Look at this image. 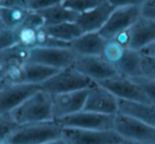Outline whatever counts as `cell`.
Returning <instances> with one entry per match:
<instances>
[{
    "label": "cell",
    "instance_id": "cb8c5ba5",
    "mask_svg": "<svg viewBox=\"0 0 155 144\" xmlns=\"http://www.w3.org/2000/svg\"><path fill=\"white\" fill-rule=\"evenodd\" d=\"M127 48L123 47L121 43H119L115 39H107L105 41V45L102 50L101 56L106 60L107 62H110V65L115 67V65L119 62L121 57H122L123 53Z\"/></svg>",
    "mask_w": 155,
    "mask_h": 144
},
{
    "label": "cell",
    "instance_id": "d4e9b609",
    "mask_svg": "<svg viewBox=\"0 0 155 144\" xmlns=\"http://www.w3.org/2000/svg\"><path fill=\"white\" fill-rule=\"evenodd\" d=\"M106 2V0H64L62 5L78 14L85 13Z\"/></svg>",
    "mask_w": 155,
    "mask_h": 144
},
{
    "label": "cell",
    "instance_id": "30bf717a",
    "mask_svg": "<svg viewBox=\"0 0 155 144\" xmlns=\"http://www.w3.org/2000/svg\"><path fill=\"white\" fill-rule=\"evenodd\" d=\"M72 67L95 83L117 75L115 67L101 55H77Z\"/></svg>",
    "mask_w": 155,
    "mask_h": 144
},
{
    "label": "cell",
    "instance_id": "5b68a950",
    "mask_svg": "<svg viewBox=\"0 0 155 144\" xmlns=\"http://www.w3.org/2000/svg\"><path fill=\"white\" fill-rule=\"evenodd\" d=\"M113 39L123 47L140 51L155 41V19L141 16L129 30L120 33Z\"/></svg>",
    "mask_w": 155,
    "mask_h": 144
},
{
    "label": "cell",
    "instance_id": "6da1fadb",
    "mask_svg": "<svg viewBox=\"0 0 155 144\" xmlns=\"http://www.w3.org/2000/svg\"><path fill=\"white\" fill-rule=\"evenodd\" d=\"M10 114L18 125L54 120L52 94L41 89L29 97Z\"/></svg>",
    "mask_w": 155,
    "mask_h": 144
},
{
    "label": "cell",
    "instance_id": "ac0fdd59",
    "mask_svg": "<svg viewBox=\"0 0 155 144\" xmlns=\"http://www.w3.org/2000/svg\"><path fill=\"white\" fill-rule=\"evenodd\" d=\"M141 58L139 51L127 48L122 57L115 65V69L119 75L131 78L141 76Z\"/></svg>",
    "mask_w": 155,
    "mask_h": 144
},
{
    "label": "cell",
    "instance_id": "8992f818",
    "mask_svg": "<svg viewBox=\"0 0 155 144\" xmlns=\"http://www.w3.org/2000/svg\"><path fill=\"white\" fill-rule=\"evenodd\" d=\"M62 140L66 144H121L125 141L115 129L65 128L63 127Z\"/></svg>",
    "mask_w": 155,
    "mask_h": 144
},
{
    "label": "cell",
    "instance_id": "4dcf8cb0",
    "mask_svg": "<svg viewBox=\"0 0 155 144\" xmlns=\"http://www.w3.org/2000/svg\"><path fill=\"white\" fill-rule=\"evenodd\" d=\"M141 16L155 19V0H147L141 5Z\"/></svg>",
    "mask_w": 155,
    "mask_h": 144
},
{
    "label": "cell",
    "instance_id": "277c9868",
    "mask_svg": "<svg viewBox=\"0 0 155 144\" xmlns=\"http://www.w3.org/2000/svg\"><path fill=\"white\" fill-rule=\"evenodd\" d=\"M114 129L125 140L138 144H155V126L117 114Z\"/></svg>",
    "mask_w": 155,
    "mask_h": 144
},
{
    "label": "cell",
    "instance_id": "4fadbf2b",
    "mask_svg": "<svg viewBox=\"0 0 155 144\" xmlns=\"http://www.w3.org/2000/svg\"><path fill=\"white\" fill-rule=\"evenodd\" d=\"M84 111L96 112L103 114H118V99L107 89L96 83L94 87L88 89Z\"/></svg>",
    "mask_w": 155,
    "mask_h": 144
},
{
    "label": "cell",
    "instance_id": "4316f807",
    "mask_svg": "<svg viewBox=\"0 0 155 144\" xmlns=\"http://www.w3.org/2000/svg\"><path fill=\"white\" fill-rule=\"evenodd\" d=\"M133 80H135V82L141 87L142 91L148 98L150 104L155 106V80L144 78V76L134 78Z\"/></svg>",
    "mask_w": 155,
    "mask_h": 144
},
{
    "label": "cell",
    "instance_id": "836d02e7",
    "mask_svg": "<svg viewBox=\"0 0 155 144\" xmlns=\"http://www.w3.org/2000/svg\"><path fill=\"white\" fill-rule=\"evenodd\" d=\"M140 53L144 56H149V57L155 58V41L150 45H148L147 47H144L143 49L140 50Z\"/></svg>",
    "mask_w": 155,
    "mask_h": 144
},
{
    "label": "cell",
    "instance_id": "f1b7e54d",
    "mask_svg": "<svg viewBox=\"0 0 155 144\" xmlns=\"http://www.w3.org/2000/svg\"><path fill=\"white\" fill-rule=\"evenodd\" d=\"M26 1L29 11L38 12L41 10L48 9L50 7H53V5H61L64 0H26Z\"/></svg>",
    "mask_w": 155,
    "mask_h": 144
},
{
    "label": "cell",
    "instance_id": "83f0119b",
    "mask_svg": "<svg viewBox=\"0 0 155 144\" xmlns=\"http://www.w3.org/2000/svg\"><path fill=\"white\" fill-rule=\"evenodd\" d=\"M17 43L18 39L15 30H10V29L5 28L3 30L0 31V53Z\"/></svg>",
    "mask_w": 155,
    "mask_h": 144
},
{
    "label": "cell",
    "instance_id": "d590c367",
    "mask_svg": "<svg viewBox=\"0 0 155 144\" xmlns=\"http://www.w3.org/2000/svg\"><path fill=\"white\" fill-rule=\"evenodd\" d=\"M5 85H7V84H5V81L0 80V90H1V89H2L3 87L5 86Z\"/></svg>",
    "mask_w": 155,
    "mask_h": 144
},
{
    "label": "cell",
    "instance_id": "74e56055",
    "mask_svg": "<svg viewBox=\"0 0 155 144\" xmlns=\"http://www.w3.org/2000/svg\"><path fill=\"white\" fill-rule=\"evenodd\" d=\"M121 144H138V143H134V142H131V141H124Z\"/></svg>",
    "mask_w": 155,
    "mask_h": 144
},
{
    "label": "cell",
    "instance_id": "3957f363",
    "mask_svg": "<svg viewBox=\"0 0 155 144\" xmlns=\"http://www.w3.org/2000/svg\"><path fill=\"white\" fill-rule=\"evenodd\" d=\"M96 83L77 71L72 66L60 70L41 85V89L50 94L72 92L94 87Z\"/></svg>",
    "mask_w": 155,
    "mask_h": 144
},
{
    "label": "cell",
    "instance_id": "e0dca14e",
    "mask_svg": "<svg viewBox=\"0 0 155 144\" xmlns=\"http://www.w3.org/2000/svg\"><path fill=\"white\" fill-rule=\"evenodd\" d=\"M106 39L99 32L83 33L70 43V49L77 55H101Z\"/></svg>",
    "mask_w": 155,
    "mask_h": 144
},
{
    "label": "cell",
    "instance_id": "7402d4cb",
    "mask_svg": "<svg viewBox=\"0 0 155 144\" xmlns=\"http://www.w3.org/2000/svg\"><path fill=\"white\" fill-rule=\"evenodd\" d=\"M30 50L20 45H15L0 53V65L1 68L10 66H20L28 62Z\"/></svg>",
    "mask_w": 155,
    "mask_h": 144
},
{
    "label": "cell",
    "instance_id": "9c48e42d",
    "mask_svg": "<svg viewBox=\"0 0 155 144\" xmlns=\"http://www.w3.org/2000/svg\"><path fill=\"white\" fill-rule=\"evenodd\" d=\"M115 116L116 114H96L82 110L56 121L65 128L110 130L115 127Z\"/></svg>",
    "mask_w": 155,
    "mask_h": 144
},
{
    "label": "cell",
    "instance_id": "d6a6232c",
    "mask_svg": "<svg viewBox=\"0 0 155 144\" xmlns=\"http://www.w3.org/2000/svg\"><path fill=\"white\" fill-rule=\"evenodd\" d=\"M0 7L10 8V9L28 10L26 0H0Z\"/></svg>",
    "mask_w": 155,
    "mask_h": 144
},
{
    "label": "cell",
    "instance_id": "9a60e30c",
    "mask_svg": "<svg viewBox=\"0 0 155 144\" xmlns=\"http://www.w3.org/2000/svg\"><path fill=\"white\" fill-rule=\"evenodd\" d=\"M114 10L115 7H113L106 1L103 5L91 10V11L79 14V17L75 22L81 28L83 33L99 32L103 28L105 22L107 21L108 17Z\"/></svg>",
    "mask_w": 155,
    "mask_h": 144
},
{
    "label": "cell",
    "instance_id": "ffe728a7",
    "mask_svg": "<svg viewBox=\"0 0 155 144\" xmlns=\"http://www.w3.org/2000/svg\"><path fill=\"white\" fill-rule=\"evenodd\" d=\"M37 13L43 18L44 27L56 26L65 22H75L79 17V14L65 8L62 3L41 10Z\"/></svg>",
    "mask_w": 155,
    "mask_h": 144
},
{
    "label": "cell",
    "instance_id": "5bb4252c",
    "mask_svg": "<svg viewBox=\"0 0 155 144\" xmlns=\"http://www.w3.org/2000/svg\"><path fill=\"white\" fill-rule=\"evenodd\" d=\"M87 93L88 89H84V90L52 95L54 120H60L65 117L82 111L86 101Z\"/></svg>",
    "mask_w": 155,
    "mask_h": 144
},
{
    "label": "cell",
    "instance_id": "7a4b0ae2",
    "mask_svg": "<svg viewBox=\"0 0 155 144\" xmlns=\"http://www.w3.org/2000/svg\"><path fill=\"white\" fill-rule=\"evenodd\" d=\"M63 126L56 120L19 125L5 144H46L62 139Z\"/></svg>",
    "mask_w": 155,
    "mask_h": 144
},
{
    "label": "cell",
    "instance_id": "8d00e7d4",
    "mask_svg": "<svg viewBox=\"0 0 155 144\" xmlns=\"http://www.w3.org/2000/svg\"><path fill=\"white\" fill-rule=\"evenodd\" d=\"M3 29H5V26H3L2 21H1V18H0V31L3 30Z\"/></svg>",
    "mask_w": 155,
    "mask_h": 144
},
{
    "label": "cell",
    "instance_id": "d6986e66",
    "mask_svg": "<svg viewBox=\"0 0 155 144\" xmlns=\"http://www.w3.org/2000/svg\"><path fill=\"white\" fill-rule=\"evenodd\" d=\"M58 71L60 70H56L51 67H47L45 65L27 62L22 67V83L24 84L41 85Z\"/></svg>",
    "mask_w": 155,
    "mask_h": 144
},
{
    "label": "cell",
    "instance_id": "1f68e13d",
    "mask_svg": "<svg viewBox=\"0 0 155 144\" xmlns=\"http://www.w3.org/2000/svg\"><path fill=\"white\" fill-rule=\"evenodd\" d=\"M110 5L115 8L129 7V5H139L141 7L147 0H106Z\"/></svg>",
    "mask_w": 155,
    "mask_h": 144
},
{
    "label": "cell",
    "instance_id": "e575fe53",
    "mask_svg": "<svg viewBox=\"0 0 155 144\" xmlns=\"http://www.w3.org/2000/svg\"><path fill=\"white\" fill-rule=\"evenodd\" d=\"M46 144H66L62 139L58 140V141H54V142H50V143H46Z\"/></svg>",
    "mask_w": 155,
    "mask_h": 144
},
{
    "label": "cell",
    "instance_id": "2e32d148",
    "mask_svg": "<svg viewBox=\"0 0 155 144\" xmlns=\"http://www.w3.org/2000/svg\"><path fill=\"white\" fill-rule=\"evenodd\" d=\"M118 114L155 126V106L152 104L118 100Z\"/></svg>",
    "mask_w": 155,
    "mask_h": 144
},
{
    "label": "cell",
    "instance_id": "7c38bea8",
    "mask_svg": "<svg viewBox=\"0 0 155 144\" xmlns=\"http://www.w3.org/2000/svg\"><path fill=\"white\" fill-rule=\"evenodd\" d=\"M38 90L41 85L7 84L0 90V116L12 112Z\"/></svg>",
    "mask_w": 155,
    "mask_h": 144
},
{
    "label": "cell",
    "instance_id": "ba28073f",
    "mask_svg": "<svg viewBox=\"0 0 155 144\" xmlns=\"http://www.w3.org/2000/svg\"><path fill=\"white\" fill-rule=\"evenodd\" d=\"M75 57L77 54L70 49V47H36L30 49L28 62H37L56 70H62L72 66Z\"/></svg>",
    "mask_w": 155,
    "mask_h": 144
},
{
    "label": "cell",
    "instance_id": "f546056e",
    "mask_svg": "<svg viewBox=\"0 0 155 144\" xmlns=\"http://www.w3.org/2000/svg\"><path fill=\"white\" fill-rule=\"evenodd\" d=\"M141 56V76L155 80V58L142 54Z\"/></svg>",
    "mask_w": 155,
    "mask_h": 144
},
{
    "label": "cell",
    "instance_id": "8fae6325",
    "mask_svg": "<svg viewBox=\"0 0 155 144\" xmlns=\"http://www.w3.org/2000/svg\"><path fill=\"white\" fill-rule=\"evenodd\" d=\"M97 84L107 89L118 100L142 102V103L150 104L148 98L142 91L141 87L135 82V80L131 78L117 74V75L107 78V80L98 82Z\"/></svg>",
    "mask_w": 155,
    "mask_h": 144
},
{
    "label": "cell",
    "instance_id": "f35d334b",
    "mask_svg": "<svg viewBox=\"0 0 155 144\" xmlns=\"http://www.w3.org/2000/svg\"><path fill=\"white\" fill-rule=\"evenodd\" d=\"M1 74H2V69H1V65H0V80H1Z\"/></svg>",
    "mask_w": 155,
    "mask_h": 144
},
{
    "label": "cell",
    "instance_id": "603a6c76",
    "mask_svg": "<svg viewBox=\"0 0 155 144\" xmlns=\"http://www.w3.org/2000/svg\"><path fill=\"white\" fill-rule=\"evenodd\" d=\"M30 11L25 9H10L0 7V18L5 29L17 30L24 24Z\"/></svg>",
    "mask_w": 155,
    "mask_h": 144
},
{
    "label": "cell",
    "instance_id": "484cf974",
    "mask_svg": "<svg viewBox=\"0 0 155 144\" xmlns=\"http://www.w3.org/2000/svg\"><path fill=\"white\" fill-rule=\"evenodd\" d=\"M19 125L13 120L10 114L0 116V144H5L9 137Z\"/></svg>",
    "mask_w": 155,
    "mask_h": 144
},
{
    "label": "cell",
    "instance_id": "44dd1931",
    "mask_svg": "<svg viewBox=\"0 0 155 144\" xmlns=\"http://www.w3.org/2000/svg\"><path fill=\"white\" fill-rule=\"evenodd\" d=\"M44 30L50 37L69 45L71 41L83 34V31L78 26L77 22H65L56 26L44 27Z\"/></svg>",
    "mask_w": 155,
    "mask_h": 144
},
{
    "label": "cell",
    "instance_id": "52a82bcc",
    "mask_svg": "<svg viewBox=\"0 0 155 144\" xmlns=\"http://www.w3.org/2000/svg\"><path fill=\"white\" fill-rule=\"evenodd\" d=\"M140 17L141 7L139 5L115 8L103 28L99 31V34L106 40L113 39L120 33L129 30Z\"/></svg>",
    "mask_w": 155,
    "mask_h": 144
}]
</instances>
